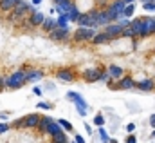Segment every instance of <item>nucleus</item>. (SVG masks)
I'll use <instances>...</instances> for the list:
<instances>
[{
  "instance_id": "a878e982",
  "label": "nucleus",
  "mask_w": 155,
  "mask_h": 143,
  "mask_svg": "<svg viewBox=\"0 0 155 143\" xmlns=\"http://www.w3.org/2000/svg\"><path fill=\"white\" fill-rule=\"evenodd\" d=\"M51 138H52V140H51V143H71L65 132H60V134H56V136H51Z\"/></svg>"
},
{
  "instance_id": "4be33fe9",
  "label": "nucleus",
  "mask_w": 155,
  "mask_h": 143,
  "mask_svg": "<svg viewBox=\"0 0 155 143\" xmlns=\"http://www.w3.org/2000/svg\"><path fill=\"white\" fill-rule=\"evenodd\" d=\"M79 15H81V11L78 9L76 4H72V7L69 9V13H67V18H69V22L71 24H76V20L79 18Z\"/></svg>"
},
{
  "instance_id": "a18cd8bd",
  "label": "nucleus",
  "mask_w": 155,
  "mask_h": 143,
  "mask_svg": "<svg viewBox=\"0 0 155 143\" xmlns=\"http://www.w3.org/2000/svg\"><path fill=\"white\" fill-rule=\"evenodd\" d=\"M4 91V83H2V76H0V92Z\"/></svg>"
},
{
  "instance_id": "9d476101",
  "label": "nucleus",
  "mask_w": 155,
  "mask_h": 143,
  "mask_svg": "<svg viewBox=\"0 0 155 143\" xmlns=\"http://www.w3.org/2000/svg\"><path fill=\"white\" fill-rule=\"evenodd\" d=\"M123 29H124V27H121L117 22H110L108 26H105V29H103V31L110 36V40H117V38H121V36H123Z\"/></svg>"
},
{
  "instance_id": "c85d7f7f",
  "label": "nucleus",
  "mask_w": 155,
  "mask_h": 143,
  "mask_svg": "<svg viewBox=\"0 0 155 143\" xmlns=\"http://www.w3.org/2000/svg\"><path fill=\"white\" fill-rule=\"evenodd\" d=\"M58 123L61 125V129H63V131H67V132H74V125H72L71 121H67V120H63V118H61V120H58Z\"/></svg>"
},
{
  "instance_id": "a19ab883",
  "label": "nucleus",
  "mask_w": 155,
  "mask_h": 143,
  "mask_svg": "<svg viewBox=\"0 0 155 143\" xmlns=\"http://www.w3.org/2000/svg\"><path fill=\"white\" fill-rule=\"evenodd\" d=\"M74 141H76V143H87V141H85V138H83L81 134H74Z\"/></svg>"
},
{
  "instance_id": "aec40b11",
  "label": "nucleus",
  "mask_w": 155,
  "mask_h": 143,
  "mask_svg": "<svg viewBox=\"0 0 155 143\" xmlns=\"http://www.w3.org/2000/svg\"><path fill=\"white\" fill-rule=\"evenodd\" d=\"M40 27H41V31H43V33H47V35H49V33L56 27V18H54V16H45L43 24H41Z\"/></svg>"
},
{
  "instance_id": "c03bdc74",
  "label": "nucleus",
  "mask_w": 155,
  "mask_h": 143,
  "mask_svg": "<svg viewBox=\"0 0 155 143\" xmlns=\"http://www.w3.org/2000/svg\"><path fill=\"white\" fill-rule=\"evenodd\" d=\"M41 2H43V0H33V4H31V5H40Z\"/></svg>"
},
{
  "instance_id": "ea45409f",
  "label": "nucleus",
  "mask_w": 155,
  "mask_h": 143,
  "mask_svg": "<svg viewBox=\"0 0 155 143\" xmlns=\"http://www.w3.org/2000/svg\"><path fill=\"white\" fill-rule=\"evenodd\" d=\"M85 131H87V134H88V136H94V131H92L90 123H87V121H85Z\"/></svg>"
},
{
  "instance_id": "7ed1b4c3",
  "label": "nucleus",
  "mask_w": 155,
  "mask_h": 143,
  "mask_svg": "<svg viewBox=\"0 0 155 143\" xmlns=\"http://www.w3.org/2000/svg\"><path fill=\"white\" fill-rule=\"evenodd\" d=\"M67 98L74 103L78 114H79L81 118H85V116H87V112H88V103L85 102V98H83L79 92H76V91H69V92H67Z\"/></svg>"
},
{
  "instance_id": "412c9836",
  "label": "nucleus",
  "mask_w": 155,
  "mask_h": 143,
  "mask_svg": "<svg viewBox=\"0 0 155 143\" xmlns=\"http://www.w3.org/2000/svg\"><path fill=\"white\" fill-rule=\"evenodd\" d=\"M130 27H132V31L135 33V36H139V33H141V29H143V16L132 18V20H130Z\"/></svg>"
},
{
  "instance_id": "603ef678",
  "label": "nucleus",
  "mask_w": 155,
  "mask_h": 143,
  "mask_svg": "<svg viewBox=\"0 0 155 143\" xmlns=\"http://www.w3.org/2000/svg\"><path fill=\"white\" fill-rule=\"evenodd\" d=\"M71 143H76V141H71Z\"/></svg>"
},
{
  "instance_id": "dca6fc26",
  "label": "nucleus",
  "mask_w": 155,
  "mask_h": 143,
  "mask_svg": "<svg viewBox=\"0 0 155 143\" xmlns=\"http://www.w3.org/2000/svg\"><path fill=\"white\" fill-rule=\"evenodd\" d=\"M112 40H110V36L107 35L105 31H97L96 35H94V38L90 40V44L92 45H105V44H110Z\"/></svg>"
},
{
  "instance_id": "4c0bfd02",
  "label": "nucleus",
  "mask_w": 155,
  "mask_h": 143,
  "mask_svg": "<svg viewBox=\"0 0 155 143\" xmlns=\"http://www.w3.org/2000/svg\"><path fill=\"white\" fill-rule=\"evenodd\" d=\"M124 143H137V138H135V134H126V138H124Z\"/></svg>"
},
{
  "instance_id": "09e8293b",
  "label": "nucleus",
  "mask_w": 155,
  "mask_h": 143,
  "mask_svg": "<svg viewBox=\"0 0 155 143\" xmlns=\"http://www.w3.org/2000/svg\"><path fill=\"white\" fill-rule=\"evenodd\" d=\"M152 138H155V129H153V132H152Z\"/></svg>"
},
{
  "instance_id": "473e14b6",
  "label": "nucleus",
  "mask_w": 155,
  "mask_h": 143,
  "mask_svg": "<svg viewBox=\"0 0 155 143\" xmlns=\"http://www.w3.org/2000/svg\"><path fill=\"white\" fill-rule=\"evenodd\" d=\"M143 9L150 11V13H155V2H143Z\"/></svg>"
},
{
  "instance_id": "f8f14e48",
  "label": "nucleus",
  "mask_w": 155,
  "mask_h": 143,
  "mask_svg": "<svg viewBox=\"0 0 155 143\" xmlns=\"http://www.w3.org/2000/svg\"><path fill=\"white\" fill-rule=\"evenodd\" d=\"M135 89H139L141 92H152V91H155V80L153 78L139 80V82H135Z\"/></svg>"
},
{
  "instance_id": "7c9ffc66",
  "label": "nucleus",
  "mask_w": 155,
  "mask_h": 143,
  "mask_svg": "<svg viewBox=\"0 0 155 143\" xmlns=\"http://www.w3.org/2000/svg\"><path fill=\"white\" fill-rule=\"evenodd\" d=\"M36 107H38L40 110H52L54 105H52V103H49V102H38V103H36Z\"/></svg>"
},
{
  "instance_id": "72a5a7b5",
  "label": "nucleus",
  "mask_w": 155,
  "mask_h": 143,
  "mask_svg": "<svg viewBox=\"0 0 155 143\" xmlns=\"http://www.w3.org/2000/svg\"><path fill=\"white\" fill-rule=\"evenodd\" d=\"M130 20H132V18H126V16H121V18H117L116 22L119 24V26H121V27H128V26H130Z\"/></svg>"
},
{
  "instance_id": "3c124183",
  "label": "nucleus",
  "mask_w": 155,
  "mask_h": 143,
  "mask_svg": "<svg viewBox=\"0 0 155 143\" xmlns=\"http://www.w3.org/2000/svg\"><path fill=\"white\" fill-rule=\"evenodd\" d=\"M148 2H155V0H148Z\"/></svg>"
},
{
  "instance_id": "9b49d317",
  "label": "nucleus",
  "mask_w": 155,
  "mask_h": 143,
  "mask_svg": "<svg viewBox=\"0 0 155 143\" xmlns=\"http://www.w3.org/2000/svg\"><path fill=\"white\" fill-rule=\"evenodd\" d=\"M41 120V114L40 112H31V114H25L24 116V129H36Z\"/></svg>"
},
{
  "instance_id": "6e6552de",
  "label": "nucleus",
  "mask_w": 155,
  "mask_h": 143,
  "mask_svg": "<svg viewBox=\"0 0 155 143\" xmlns=\"http://www.w3.org/2000/svg\"><path fill=\"white\" fill-rule=\"evenodd\" d=\"M56 78H58L60 82L72 83V82H76L78 72L74 71V69H71V67H61V69H58V71H56Z\"/></svg>"
},
{
  "instance_id": "49530a36",
  "label": "nucleus",
  "mask_w": 155,
  "mask_h": 143,
  "mask_svg": "<svg viewBox=\"0 0 155 143\" xmlns=\"http://www.w3.org/2000/svg\"><path fill=\"white\" fill-rule=\"evenodd\" d=\"M123 2H124V4H134L135 0H123Z\"/></svg>"
},
{
  "instance_id": "f257e3e1",
  "label": "nucleus",
  "mask_w": 155,
  "mask_h": 143,
  "mask_svg": "<svg viewBox=\"0 0 155 143\" xmlns=\"http://www.w3.org/2000/svg\"><path fill=\"white\" fill-rule=\"evenodd\" d=\"M27 72L24 69H16L13 71L9 76H2V83H4V89H9V91H16V89H22L25 83H27V78H25Z\"/></svg>"
},
{
  "instance_id": "58836bf2",
  "label": "nucleus",
  "mask_w": 155,
  "mask_h": 143,
  "mask_svg": "<svg viewBox=\"0 0 155 143\" xmlns=\"http://www.w3.org/2000/svg\"><path fill=\"white\" fill-rule=\"evenodd\" d=\"M9 114H11L9 110H2L0 112V121H7L9 120Z\"/></svg>"
},
{
  "instance_id": "39448f33",
  "label": "nucleus",
  "mask_w": 155,
  "mask_h": 143,
  "mask_svg": "<svg viewBox=\"0 0 155 143\" xmlns=\"http://www.w3.org/2000/svg\"><path fill=\"white\" fill-rule=\"evenodd\" d=\"M78 27H92V29H97L96 26V9L94 11H88V13H81L79 18L76 20Z\"/></svg>"
},
{
  "instance_id": "a211bd4d",
  "label": "nucleus",
  "mask_w": 155,
  "mask_h": 143,
  "mask_svg": "<svg viewBox=\"0 0 155 143\" xmlns=\"http://www.w3.org/2000/svg\"><path fill=\"white\" fill-rule=\"evenodd\" d=\"M25 78H27V83H35V82H40L43 76H45V72L41 71V69H29V71H25Z\"/></svg>"
},
{
  "instance_id": "f03ea898",
  "label": "nucleus",
  "mask_w": 155,
  "mask_h": 143,
  "mask_svg": "<svg viewBox=\"0 0 155 143\" xmlns=\"http://www.w3.org/2000/svg\"><path fill=\"white\" fill-rule=\"evenodd\" d=\"M97 33V29H92V27H78L72 33V42L76 44H90V40L94 38V35Z\"/></svg>"
},
{
  "instance_id": "c9c22d12",
  "label": "nucleus",
  "mask_w": 155,
  "mask_h": 143,
  "mask_svg": "<svg viewBox=\"0 0 155 143\" xmlns=\"http://www.w3.org/2000/svg\"><path fill=\"white\" fill-rule=\"evenodd\" d=\"M124 131H126V134H134V131H135V123H134V121H130V123L124 127Z\"/></svg>"
},
{
  "instance_id": "37998d69",
  "label": "nucleus",
  "mask_w": 155,
  "mask_h": 143,
  "mask_svg": "<svg viewBox=\"0 0 155 143\" xmlns=\"http://www.w3.org/2000/svg\"><path fill=\"white\" fill-rule=\"evenodd\" d=\"M148 123H150V127H152V129H155V114H152V116H150Z\"/></svg>"
},
{
  "instance_id": "f3484780",
  "label": "nucleus",
  "mask_w": 155,
  "mask_h": 143,
  "mask_svg": "<svg viewBox=\"0 0 155 143\" xmlns=\"http://www.w3.org/2000/svg\"><path fill=\"white\" fill-rule=\"evenodd\" d=\"M107 72H108V76H110L112 80H121V78L126 74V71H124L123 67H119V65H114V64L107 67Z\"/></svg>"
},
{
  "instance_id": "1a4fd4ad",
  "label": "nucleus",
  "mask_w": 155,
  "mask_h": 143,
  "mask_svg": "<svg viewBox=\"0 0 155 143\" xmlns=\"http://www.w3.org/2000/svg\"><path fill=\"white\" fill-rule=\"evenodd\" d=\"M101 67H92V69H85V71L81 72V78H83V82H87V83H96V82H99V76H101Z\"/></svg>"
},
{
  "instance_id": "ddd939ff",
  "label": "nucleus",
  "mask_w": 155,
  "mask_h": 143,
  "mask_svg": "<svg viewBox=\"0 0 155 143\" xmlns=\"http://www.w3.org/2000/svg\"><path fill=\"white\" fill-rule=\"evenodd\" d=\"M110 22H112V20H110L107 9H96V26H97V27H105V26H108Z\"/></svg>"
},
{
  "instance_id": "de8ad7c7",
  "label": "nucleus",
  "mask_w": 155,
  "mask_h": 143,
  "mask_svg": "<svg viewBox=\"0 0 155 143\" xmlns=\"http://www.w3.org/2000/svg\"><path fill=\"white\" fill-rule=\"evenodd\" d=\"M61 2H67V0H54V4H61Z\"/></svg>"
},
{
  "instance_id": "c756f323",
  "label": "nucleus",
  "mask_w": 155,
  "mask_h": 143,
  "mask_svg": "<svg viewBox=\"0 0 155 143\" xmlns=\"http://www.w3.org/2000/svg\"><path fill=\"white\" fill-rule=\"evenodd\" d=\"M9 125H11V129H15V131L24 129V116H22V118H16V120H15V121H11Z\"/></svg>"
},
{
  "instance_id": "8fccbe9b",
  "label": "nucleus",
  "mask_w": 155,
  "mask_h": 143,
  "mask_svg": "<svg viewBox=\"0 0 155 143\" xmlns=\"http://www.w3.org/2000/svg\"><path fill=\"white\" fill-rule=\"evenodd\" d=\"M110 143H117V140H110Z\"/></svg>"
},
{
  "instance_id": "6ab92c4d",
  "label": "nucleus",
  "mask_w": 155,
  "mask_h": 143,
  "mask_svg": "<svg viewBox=\"0 0 155 143\" xmlns=\"http://www.w3.org/2000/svg\"><path fill=\"white\" fill-rule=\"evenodd\" d=\"M52 121H54V118H52V116H43V114H41V120H40L36 131H38L40 134H47V129H49V125H51Z\"/></svg>"
},
{
  "instance_id": "bb28decb",
  "label": "nucleus",
  "mask_w": 155,
  "mask_h": 143,
  "mask_svg": "<svg viewBox=\"0 0 155 143\" xmlns=\"http://www.w3.org/2000/svg\"><path fill=\"white\" fill-rule=\"evenodd\" d=\"M134 13H135V2H134V4H126V5H124V11H123V16L132 18Z\"/></svg>"
},
{
  "instance_id": "5701e85b",
  "label": "nucleus",
  "mask_w": 155,
  "mask_h": 143,
  "mask_svg": "<svg viewBox=\"0 0 155 143\" xmlns=\"http://www.w3.org/2000/svg\"><path fill=\"white\" fill-rule=\"evenodd\" d=\"M60 132H65V131H63V129H61V125H60V123L54 120V121L49 125V129H47V134H49V136H56V134H60Z\"/></svg>"
},
{
  "instance_id": "f704fd0d",
  "label": "nucleus",
  "mask_w": 155,
  "mask_h": 143,
  "mask_svg": "<svg viewBox=\"0 0 155 143\" xmlns=\"http://www.w3.org/2000/svg\"><path fill=\"white\" fill-rule=\"evenodd\" d=\"M7 131H11V125L7 121H0V134H5Z\"/></svg>"
},
{
  "instance_id": "79ce46f5",
  "label": "nucleus",
  "mask_w": 155,
  "mask_h": 143,
  "mask_svg": "<svg viewBox=\"0 0 155 143\" xmlns=\"http://www.w3.org/2000/svg\"><path fill=\"white\" fill-rule=\"evenodd\" d=\"M33 92H35L36 96H41V94H43V89H41V87H33Z\"/></svg>"
},
{
  "instance_id": "20e7f679",
  "label": "nucleus",
  "mask_w": 155,
  "mask_h": 143,
  "mask_svg": "<svg viewBox=\"0 0 155 143\" xmlns=\"http://www.w3.org/2000/svg\"><path fill=\"white\" fill-rule=\"evenodd\" d=\"M124 2L123 0H112L108 5H107V13H108V16H110V20L112 22H116L117 18H121L123 16V11H124Z\"/></svg>"
},
{
  "instance_id": "e433bc0d",
  "label": "nucleus",
  "mask_w": 155,
  "mask_h": 143,
  "mask_svg": "<svg viewBox=\"0 0 155 143\" xmlns=\"http://www.w3.org/2000/svg\"><path fill=\"white\" fill-rule=\"evenodd\" d=\"M108 80H110L108 72H107V69H103V71H101V76H99V82H105V83H107Z\"/></svg>"
},
{
  "instance_id": "423d86ee",
  "label": "nucleus",
  "mask_w": 155,
  "mask_h": 143,
  "mask_svg": "<svg viewBox=\"0 0 155 143\" xmlns=\"http://www.w3.org/2000/svg\"><path fill=\"white\" fill-rule=\"evenodd\" d=\"M71 27H54L51 33H49V38L52 42H69L71 40Z\"/></svg>"
},
{
  "instance_id": "4468645a",
  "label": "nucleus",
  "mask_w": 155,
  "mask_h": 143,
  "mask_svg": "<svg viewBox=\"0 0 155 143\" xmlns=\"http://www.w3.org/2000/svg\"><path fill=\"white\" fill-rule=\"evenodd\" d=\"M117 87H119V91H130V89H135V80H134L130 74H124L121 80H117Z\"/></svg>"
},
{
  "instance_id": "cd10ccee",
  "label": "nucleus",
  "mask_w": 155,
  "mask_h": 143,
  "mask_svg": "<svg viewBox=\"0 0 155 143\" xmlns=\"http://www.w3.org/2000/svg\"><path fill=\"white\" fill-rule=\"evenodd\" d=\"M92 123H94L96 127H105V123H107V120H105V116H103L101 112H97V114L94 116V120H92Z\"/></svg>"
},
{
  "instance_id": "b1692460",
  "label": "nucleus",
  "mask_w": 155,
  "mask_h": 143,
  "mask_svg": "<svg viewBox=\"0 0 155 143\" xmlns=\"http://www.w3.org/2000/svg\"><path fill=\"white\" fill-rule=\"evenodd\" d=\"M16 2H18V0H0V11H2V13L13 11V7H15Z\"/></svg>"
},
{
  "instance_id": "2f4dec72",
  "label": "nucleus",
  "mask_w": 155,
  "mask_h": 143,
  "mask_svg": "<svg viewBox=\"0 0 155 143\" xmlns=\"http://www.w3.org/2000/svg\"><path fill=\"white\" fill-rule=\"evenodd\" d=\"M123 36H124V38H130V40H134V38H137V36H135V33L132 31V27H130V26L123 29Z\"/></svg>"
},
{
  "instance_id": "2eb2a0df",
  "label": "nucleus",
  "mask_w": 155,
  "mask_h": 143,
  "mask_svg": "<svg viewBox=\"0 0 155 143\" xmlns=\"http://www.w3.org/2000/svg\"><path fill=\"white\" fill-rule=\"evenodd\" d=\"M27 20H29L31 27L35 29V27H40V26L43 24V20H45V15H43L41 11H35V13H31V15L27 16Z\"/></svg>"
},
{
  "instance_id": "393cba45",
  "label": "nucleus",
  "mask_w": 155,
  "mask_h": 143,
  "mask_svg": "<svg viewBox=\"0 0 155 143\" xmlns=\"http://www.w3.org/2000/svg\"><path fill=\"white\" fill-rule=\"evenodd\" d=\"M69 24H71V22H69L67 15H58V18H56V27H71Z\"/></svg>"
},
{
  "instance_id": "0eeeda50",
  "label": "nucleus",
  "mask_w": 155,
  "mask_h": 143,
  "mask_svg": "<svg viewBox=\"0 0 155 143\" xmlns=\"http://www.w3.org/2000/svg\"><path fill=\"white\" fill-rule=\"evenodd\" d=\"M155 16H143V29L137 38H148L150 35H155Z\"/></svg>"
}]
</instances>
